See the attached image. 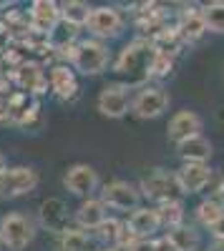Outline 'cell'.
Segmentation results:
<instances>
[{"instance_id":"2","label":"cell","mask_w":224,"mask_h":251,"mask_svg":"<svg viewBox=\"0 0 224 251\" xmlns=\"http://www.w3.org/2000/svg\"><path fill=\"white\" fill-rule=\"evenodd\" d=\"M139 194H141V199H149L156 206L167 203V201H181L184 199V191H181V186L176 181V174L167 171V169H151L139 181Z\"/></svg>"},{"instance_id":"1","label":"cell","mask_w":224,"mask_h":251,"mask_svg":"<svg viewBox=\"0 0 224 251\" xmlns=\"http://www.w3.org/2000/svg\"><path fill=\"white\" fill-rule=\"evenodd\" d=\"M156 50L151 46V40L146 38H134L121 48V53L113 60V73L124 78V86L129 88H141L149 86L151 80V66H154Z\"/></svg>"},{"instance_id":"22","label":"cell","mask_w":224,"mask_h":251,"mask_svg":"<svg viewBox=\"0 0 224 251\" xmlns=\"http://www.w3.org/2000/svg\"><path fill=\"white\" fill-rule=\"evenodd\" d=\"M0 23H3V28L8 30V35L13 38V43H26L28 35L33 33L30 30V18H28V10H5L3 15H0Z\"/></svg>"},{"instance_id":"7","label":"cell","mask_w":224,"mask_h":251,"mask_svg":"<svg viewBox=\"0 0 224 251\" xmlns=\"http://www.w3.org/2000/svg\"><path fill=\"white\" fill-rule=\"evenodd\" d=\"M40 176L30 166H8L0 174V199H20L35 191Z\"/></svg>"},{"instance_id":"38","label":"cell","mask_w":224,"mask_h":251,"mask_svg":"<svg viewBox=\"0 0 224 251\" xmlns=\"http://www.w3.org/2000/svg\"><path fill=\"white\" fill-rule=\"evenodd\" d=\"M212 236H214V239H224V216H222V221L212 228Z\"/></svg>"},{"instance_id":"19","label":"cell","mask_w":224,"mask_h":251,"mask_svg":"<svg viewBox=\"0 0 224 251\" xmlns=\"http://www.w3.org/2000/svg\"><path fill=\"white\" fill-rule=\"evenodd\" d=\"M104 219H106V206L96 196L84 199L78 203L76 214H73V224H76V228H81V231H93L96 226H101Z\"/></svg>"},{"instance_id":"14","label":"cell","mask_w":224,"mask_h":251,"mask_svg":"<svg viewBox=\"0 0 224 251\" xmlns=\"http://www.w3.org/2000/svg\"><path fill=\"white\" fill-rule=\"evenodd\" d=\"M66 191L81 199H88L96 188H98V171L88 163H73L63 176Z\"/></svg>"},{"instance_id":"17","label":"cell","mask_w":224,"mask_h":251,"mask_svg":"<svg viewBox=\"0 0 224 251\" xmlns=\"http://www.w3.org/2000/svg\"><path fill=\"white\" fill-rule=\"evenodd\" d=\"M201 128H204V121L196 111H179L169 118V126H167V138L179 146L181 141H187L192 136H199Z\"/></svg>"},{"instance_id":"13","label":"cell","mask_w":224,"mask_h":251,"mask_svg":"<svg viewBox=\"0 0 224 251\" xmlns=\"http://www.w3.org/2000/svg\"><path fill=\"white\" fill-rule=\"evenodd\" d=\"M174 30L181 35V40H184L187 46L199 43V40L209 33L204 18H201V8L199 5H184L174 15Z\"/></svg>"},{"instance_id":"36","label":"cell","mask_w":224,"mask_h":251,"mask_svg":"<svg viewBox=\"0 0 224 251\" xmlns=\"http://www.w3.org/2000/svg\"><path fill=\"white\" fill-rule=\"evenodd\" d=\"M154 241H156V251H176L174 244L167 239V234H164V236H159V239H154Z\"/></svg>"},{"instance_id":"25","label":"cell","mask_w":224,"mask_h":251,"mask_svg":"<svg viewBox=\"0 0 224 251\" xmlns=\"http://www.w3.org/2000/svg\"><path fill=\"white\" fill-rule=\"evenodd\" d=\"M156 214H159V224H161L164 231H171V228L187 224V211H184V203H181V201L159 203L156 206Z\"/></svg>"},{"instance_id":"15","label":"cell","mask_w":224,"mask_h":251,"mask_svg":"<svg viewBox=\"0 0 224 251\" xmlns=\"http://www.w3.org/2000/svg\"><path fill=\"white\" fill-rule=\"evenodd\" d=\"M48 91L63 103H73L78 96H81V88H78V80H76V73L71 66H63V63H58L53 66L48 73Z\"/></svg>"},{"instance_id":"20","label":"cell","mask_w":224,"mask_h":251,"mask_svg":"<svg viewBox=\"0 0 224 251\" xmlns=\"http://www.w3.org/2000/svg\"><path fill=\"white\" fill-rule=\"evenodd\" d=\"M126 224H129L131 231L136 234V239H154V234L161 228L156 206H139L136 211H131Z\"/></svg>"},{"instance_id":"37","label":"cell","mask_w":224,"mask_h":251,"mask_svg":"<svg viewBox=\"0 0 224 251\" xmlns=\"http://www.w3.org/2000/svg\"><path fill=\"white\" fill-rule=\"evenodd\" d=\"M207 251H224V239H214L212 236V244L207 246Z\"/></svg>"},{"instance_id":"40","label":"cell","mask_w":224,"mask_h":251,"mask_svg":"<svg viewBox=\"0 0 224 251\" xmlns=\"http://www.w3.org/2000/svg\"><path fill=\"white\" fill-rule=\"evenodd\" d=\"M101 251H121V249H116V246H111V249H101Z\"/></svg>"},{"instance_id":"23","label":"cell","mask_w":224,"mask_h":251,"mask_svg":"<svg viewBox=\"0 0 224 251\" xmlns=\"http://www.w3.org/2000/svg\"><path fill=\"white\" fill-rule=\"evenodd\" d=\"M167 239L174 244L176 251H196L199 249V228L194 224H181L176 228H171V231H167Z\"/></svg>"},{"instance_id":"8","label":"cell","mask_w":224,"mask_h":251,"mask_svg":"<svg viewBox=\"0 0 224 251\" xmlns=\"http://www.w3.org/2000/svg\"><path fill=\"white\" fill-rule=\"evenodd\" d=\"M169 108V93L161 86H141L131 96V113L141 121H154Z\"/></svg>"},{"instance_id":"5","label":"cell","mask_w":224,"mask_h":251,"mask_svg":"<svg viewBox=\"0 0 224 251\" xmlns=\"http://www.w3.org/2000/svg\"><path fill=\"white\" fill-rule=\"evenodd\" d=\"M109 48L106 43L101 40H93V38H86L76 46V55H73V63L71 68L84 73V75H101L106 68H109Z\"/></svg>"},{"instance_id":"28","label":"cell","mask_w":224,"mask_h":251,"mask_svg":"<svg viewBox=\"0 0 224 251\" xmlns=\"http://www.w3.org/2000/svg\"><path fill=\"white\" fill-rule=\"evenodd\" d=\"M60 20L76 25V28H86L88 15H91V5L84 0H68V3H60Z\"/></svg>"},{"instance_id":"12","label":"cell","mask_w":224,"mask_h":251,"mask_svg":"<svg viewBox=\"0 0 224 251\" xmlns=\"http://www.w3.org/2000/svg\"><path fill=\"white\" fill-rule=\"evenodd\" d=\"M96 108L106 118H113V121L124 118L126 113H131V88L124 86V83H109V86L98 93Z\"/></svg>"},{"instance_id":"34","label":"cell","mask_w":224,"mask_h":251,"mask_svg":"<svg viewBox=\"0 0 224 251\" xmlns=\"http://www.w3.org/2000/svg\"><path fill=\"white\" fill-rule=\"evenodd\" d=\"M129 251H156V241L154 239H139Z\"/></svg>"},{"instance_id":"30","label":"cell","mask_w":224,"mask_h":251,"mask_svg":"<svg viewBox=\"0 0 224 251\" xmlns=\"http://www.w3.org/2000/svg\"><path fill=\"white\" fill-rule=\"evenodd\" d=\"M118 234H121V221L113 219V216H106L104 221H101V226H96L91 236L96 244H104V249H111L118 244Z\"/></svg>"},{"instance_id":"33","label":"cell","mask_w":224,"mask_h":251,"mask_svg":"<svg viewBox=\"0 0 224 251\" xmlns=\"http://www.w3.org/2000/svg\"><path fill=\"white\" fill-rule=\"evenodd\" d=\"M8 96H10V91L0 96V123H10V108H8Z\"/></svg>"},{"instance_id":"11","label":"cell","mask_w":224,"mask_h":251,"mask_svg":"<svg viewBox=\"0 0 224 251\" xmlns=\"http://www.w3.org/2000/svg\"><path fill=\"white\" fill-rule=\"evenodd\" d=\"M8 78H10V83H13L20 93H28V96H33V98L48 93V75H46V71H43V63H38V60H33V58L26 60L20 68H15Z\"/></svg>"},{"instance_id":"4","label":"cell","mask_w":224,"mask_h":251,"mask_svg":"<svg viewBox=\"0 0 224 251\" xmlns=\"http://www.w3.org/2000/svg\"><path fill=\"white\" fill-rule=\"evenodd\" d=\"M35 239V221L20 211L0 216V244L8 251H23Z\"/></svg>"},{"instance_id":"6","label":"cell","mask_w":224,"mask_h":251,"mask_svg":"<svg viewBox=\"0 0 224 251\" xmlns=\"http://www.w3.org/2000/svg\"><path fill=\"white\" fill-rule=\"evenodd\" d=\"M88 33L93 40H113L124 33L126 28V18L118 8L113 5H98V8H91V15H88V23H86Z\"/></svg>"},{"instance_id":"24","label":"cell","mask_w":224,"mask_h":251,"mask_svg":"<svg viewBox=\"0 0 224 251\" xmlns=\"http://www.w3.org/2000/svg\"><path fill=\"white\" fill-rule=\"evenodd\" d=\"M58 251H98V249H96V241L88 231L71 228V231L58 236Z\"/></svg>"},{"instance_id":"9","label":"cell","mask_w":224,"mask_h":251,"mask_svg":"<svg viewBox=\"0 0 224 251\" xmlns=\"http://www.w3.org/2000/svg\"><path fill=\"white\" fill-rule=\"evenodd\" d=\"M38 224L46 228V231L60 236V234H66L71 231V228H76L73 224V216L68 214V206L63 199H58V196H48L46 201H40L38 206Z\"/></svg>"},{"instance_id":"32","label":"cell","mask_w":224,"mask_h":251,"mask_svg":"<svg viewBox=\"0 0 224 251\" xmlns=\"http://www.w3.org/2000/svg\"><path fill=\"white\" fill-rule=\"evenodd\" d=\"M174 63H176V58H169V55L156 53L154 66H151V78H154V80H164V78H169V75L174 73Z\"/></svg>"},{"instance_id":"29","label":"cell","mask_w":224,"mask_h":251,"mask_svg":"<svg viewBox=\"0 0 224 251\" xmlns=\"http://www.w3.org/2000/svg\"><path fill=\"white\" fill-rule=\"evenodd\" d=\"M194 216H196V224L199 226H204V228H209V231H212V228L222 221V216H224V206L219 201H214V199H204V201L196 206Z\"/></svg>"},{"instance_id":"41","label":"cell","mask_w":224,"mask_h":251,"mask_svg":"<svg viewBox=\"0 0 224 251\" xmlns=\"http://www.w3.org/2000/svg\"><path fill=\"white\" fill-rule=\"evenodd\" d=\"M0 249H3V244H0Z\"/></svg>"},{"instance_id":"18","label":"cell","mask_w":224,"mask_h":251,"mask_svg":"<svg viewBox=\"0 0 224 251\" xmlns=\"http://www.w3.org/2000/svg\"><path fill=\"white\" fill-rule=\"evenodd\" d=\"M28 18H30V30L38 33V35H48L56 23L60 20V8L53 0H33L30 3V10H28Z\"/></svg>"},{"instance_id":"21","label":"cell","mask_w":224,"mask_h":251,"mask_svg":"<svg viewBox=\"0 0 224 251\" xmlns=\"http://www.w3.org/2000/svg\"><path fill=\"white\" fill-rule=\"evenodd\" d=\"M176 153L181 158V163H209L212 158V141L207 136H192L187 141H181L176 146Z\"/></svg>"},{"instance_id":"39","label":"cell","mask_w":224,"mask_h":251,"mask_svg":"<svg viewBox=\"0 0 224 251\" xmlns=\"http://www.w3.org/2000/svg\"><path fill=\"white\" fill-rule=\"evenodd\" d=\"M5 169H8V161H5V156H3V153H0V174H3Z\"/></svg>"},{"instance_id":"31","label":"cell","mask_w":224,"mask_h":251,"mask_svg":"<svg viewBox=\"0 0 224 251\" xmlns=\"http://www.w3.org/2000/svg\"><path fill=\"white\" fill-rule=\"evenodd\" d=\"M201 18H204L209 33L224 35V0H212V3L201 5Z\"/></svg>"},{"instance_id":"3","label":"cell","mask_w":224,"mask_h":251,"mask_svg":"<svg viewBox=\"0 0 224 251\" xmlns=\"http://www.w3.org/2000/svg\"><path fill=\"white\" fill-rule=\"evenodd\" d=\"M8 108H10V126L20 128L23 133H38L46 126V118H43V111H40L38 98H33L28 93L10 91Z\"/></svg>"},{"instance_id":"26","label":"cell","mask_w":224,"mask_h":251,"mask_svg":"<svg viewBox=\"0 0 224 251\" xmlns=\"http://www.w3.org/2000/svg\"><path fill=\"white\" fill-rule=\"evenodd\" d=\"M84 28H76L71 23H66V20H58L56 28L48 33V43L53 50H60V48H68V46H76L78 43V35Z\"/></svg>"},{"instance_id":"35","label":"cell","mask_w":224,"mask_h":251,"mask_svg":"<svg viewBox=\"0 0 224 251\" xmlns=\"http://www.w3.org/2000/svg\"><path fill=\"white\" fill-rule=\"evenodd\" d=\"M10 46H13V38L8 35V30L3 28V23H0V55L8 53V50H10Z\"/></svg>"},{"instance_id":"27","label":"cell","mask_w":224,"mask_h":251,"mask_svg":"<svg viewBox=\"0 0 224 251\" xmlns=\"http://www.w3.org/2000/svg\"><path fill=\"white\" fill-rule=\"evenodd\" d=\"M151 46H154V50L161 53V55L176 58V55L181 53V48H184L187 43L181 40V35H179V33L174 30V25H171V28H167L164 33H159L156 38H151Z\"/></svg>"},{"instance_id":"10","label":"cell","mask_w":224,"mask_h":251,"mask_svg":"<svg viewBox=\"0 0 224 251\" xmlns=\"http://www.w3.org/2000/svg\"><path fill=\"white\" fill-rule=\"evenodd\" d=\"M98 199L104 201L106 208H116V211H136L141 203L139 186H134L124 178H113V181L104 183Z\"/></svg>"},{"instance_id":"16","label":"cell","mask_w":224,"mask_h":251,"mask_svg":"<svg viewBox=\"0 0 224 251\" xmlns=\"http://www.w3.org/2000/svg\"><path fill=\"white\" fill-rule=\"evenodd\" d=\"M176 174V181L181 186V191H184V196L189 194H201L204 188L209 186L214 171L209 169V163H181Z\"/></svg>"}]
</instances>
